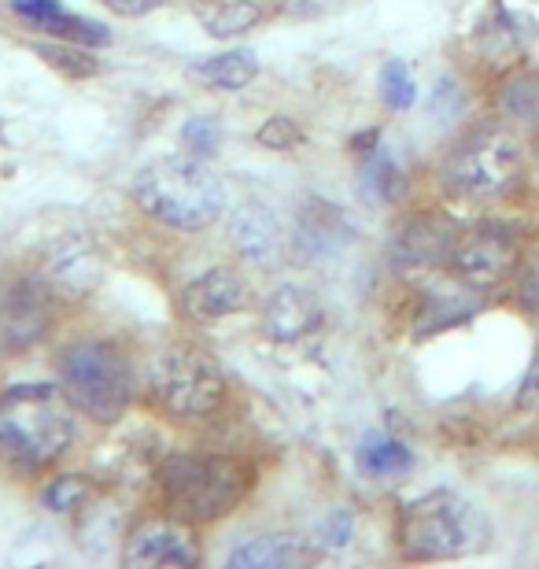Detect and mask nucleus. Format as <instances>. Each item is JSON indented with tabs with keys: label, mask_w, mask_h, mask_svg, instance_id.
<instances>
[{
	"label": "nucleus",
	"mask_w": 539,
	"mask_h": 569,
	"mask_svg": "<svg viewBox=\"0 0 539 569\" xmlns=\"http://www.w3.org/2000/svg\"><path fill=\"white\" fill-rule=\"evenodd\" d=\"M74 440L71 396L49 385H19L0 396V455L27 470L56 462Z\"/></svg>",
	"instance_id": "obj_1"
},
{
	"label": "nucleus",
	"mask_w": 539,
	"mask_h": 569,
	"mask_svg": "<svg viewBox=\"0 0 539 569\" xmlns=\"http://www.w3.org/2000/svg\"><path fill=\"white\" fill-rule=\"evenodd\" d=\"M133 200L148 219L170 230H203L222 211V181L208 163L189 156H163L133 178Z\"/></svg>",
	"instance_id": "obj_2"
},
{
	"label": "nucleus",
	"mask_w": 539,
	"mask_h": 569,
	"mask_svg": "<svg viewBox=\"0 0 539 569\" xmlns=\"http://www.w3.org/2000/svg\"><path fill=\"white\" fill-rule=\"evenodd\" d=\"M488 540L485 515L458 492H429L399 515V548L415 562L462 559Z\"/></svg>",
	"instance_id": "obj_3"
},
{
	"label": "nucleus",
	"mask_w": 539,
	"mask_h": 569,
	"mask_svg": "<svg viewBox=\"0 0 539 569\" xmlns=\"http://www.w3.org/2000/svg\"><path fill=\"white\" fill-rule=\"evenodd\" d=\"M159 485L178 521H214L248 492V470L222 455H174L159 470Z\"/></svg>",
	"instance_id": "obj_4"
},
{
	"label": "nucleus",
	"mask_w": 539,
	"mask_h": 569,
	"mask_svg": "<svg viewBox=\"0 0 539 569\" xmlns=\"http://www.w3.org/2000/svg\"><path fill=\"white\" fill-rule=\"evenodd\" d=\"M60 378L71 403L97 422H114L133 392L130 362L104 340H78L67 348L60 356Z\"/></svg>",
	"instance_id": "obj_5"
},
{
	"label": "nucleus",
	"mask_w": 539,
	"mask_h": 569,
	"mask_svg": "<svg viewBox=\"0 0 539 569\" xmlns=\"http://www.w3.org/2000/svg\"><path fill=\"white\" fill-rule=\"evenodd\" d=\"M521 167V141L502 127H485L455 144L451 159H447V181L458 197L496 200L518 186Z\"/></svg>",
	"instance_id": "obj_6"
},
{
	"label": "nucleus",
	"mask_w": 539,
	"mask_h": 569,
	"mask_svg": "<svg viewBox=\"0 0 539 569\" xmlns=\"http://www.w3.org/2000/svg\"><path fill=\"white\" fill-rule=\"evenodd\" d=\"M152 389L159 403L170 415L181 418H203L218 411L226 396V381L218 362L200 348H170L167 356H159L152 370Z\"/></svg>",
	"instance_id": "obj_7"
},
{
	"label": "nucleus",
	"mask_w": 539,
	"mask_h": 569,
	"mask_svg": "<svg viewBox=\"0 0 539 569\" xmlns=\"http://www.w3.org/2000/svg\"><path fill=\"white\" fill-rule=\"evenodd\" d=\"M521 263V237L510 226L485 222L469 233L455 237L451 270L469 289H496L507 281Z\"/></svg>",
	"instance_id": "obj_8"
},
{
	"label": "nucleus",
	"mask_w": 539,
	"mask_h": 569,
	"mask_svg": "<svg viewBox=\"0 0 539 569\" xmlns=\"http://www.w3.org/2000/svg\"><path fill=\"white\" fill-rule=\"evenodd\" d=\"M52 322V289L44 278H0V356L38 345Z\"/></svg>",
	"instance_id": "obj_9"
},
{
	"label": "nucleus",
	"mask_w": 539,
	"mask_h": 569,
	"mask_svg": "<svg viewBox=\"0 0 539 569\" xmlns=\"http://www.w3.org/2000/svg\"><path fill=\"white\" fill-rule=\"evenodd\" d=\"M100 252L93 237L86 233H67L60 241H52L49 256H44L41 278L52 289V296H67V300H82L86 292L97 289L100 281Z\"/></svg>",
	"instance_id": "obj_10"
},
{
	"label": "nucleus",
	"mask_w": 539,
	"mask_h": 569,
	"mask_svg": "<svg viewBox=\"0 0 539 569\" xmlns=\"http://www.w3.org/2000/svg\"><path fill=\"white\" fill-rule=\"evenodd\" d=\"M122 559L130 569H186L197 566L200 555L186 526H178V521H148V526L133 529Z\"/></svg>",
	"instance_id": "obj_11"
},
{
	"label": "nucleus",
	"mask_w": 539,
	"mask_h": 569,
	"mask_svg": "<svg viewBox=\"0 0 539 569\" xmlns=\"http://www.w3.org/2000/svg\"><path fill=\"white\" fill-rule=\"evenodd\" d=\"M318 322H322V303L311 289H300V284H285V289L270 292L267 307H262V329L281 345L315 333Z\"/></svg>",
	"instance_id": "obj_12"
},
{
	"label": "nucleus",
	"mask_w": 539,
	"mask_h": 569,
	"mask_svg": "<svg viewBox=\"0 0 539 569\" xmlns=\"http://www.w3.org/2000/svg\"><path fill=\"white\" fill-rule=\"evenodd\" d=\"M248 300H251L248 281L226 267L208 270V274H200L186 289V311L192 318H222V315L244 311Z\"/></svg>",
	"instance_id": "obj_13"
},
{
	"label": "nucleus",
	"mask_w": 539,
	"mask_h": 569,
	"mask_svg": "<svg viewBox=\"0 0 539 569\" xmlns=\"http://www.w3.org/2000/svg\"><path fill=\"white\" fill-rule=\"evenodd\" d=\"M11 11L63 41H74V44H104L108 41V30L100 27V22L71 16L60 0H11Z\"/></svg>",
	"instance_id": "obj_14"
},
{
	"label": "nucleus",
	"mask_w": 539,
	"mask_h": 569,
	"mask_svg": "<svg viewBox=\"0 0 539 569\" xmlns=\"http://www.w3.org/2000/svg\"><path fill=\"white\" fill-rule=\"evenodd\" d=\"M451 248H455V233L447 230L443 222L421 219L403 230V237H399V244H396V256H399V263L432 267V263H440L443 256L451 259Z\"/></svg>",
	"instance_id": "obj_15"
},
{
	"label": "nucleus",
	"mask_w": 539,
	"mask_h": 569,
	"mask_svg": "<svg viewBox=\"0 0 539 569\" xmlns=\"http://www.w3.org/2000/svg\"><path fill=\"white\" fill-rule=\"evenodd\" d=\"M307 559L311 555L303 551V543H296L289 537H256L229 551V566L233 569H285Z\"/></svg>",
	"instance_id": "obj_16"
},
{
	"label": "nucleus",
	"mask_w": 539,
	"mask_h": 569,
	"mask_svg": "<svg viewBox=\"0 0 539 569\" xmlns=\"http://www.w3.org/2000/svg\"><path fill=\"white\" fill-rule=\"evenodd\" d=\"M189 74L197 78L200 86H214V89H244L248 82H256L259 74V60L248 49H233V52H218L211 60H200L189 67Z\"/></svg>",
	"instance_id": "obj_17"
},
{
	"label": "nucleus",
	"mask_w": 539,
	"mask_h": 569,
	"mask_svg": "<svg viewBox=\"0 0 539 569\" xmlns=\"http://www.w3.org/2000/svg\"><path fill=\"white\" fill-rule=\"evenodd\" d=\"M233 237H237L240 252L248 259H256V263L278 252V222H273L270 208H262V203H248V208L237 214Z\"/></svg>",
	"instance_id": "obj_18"
},
{
	"label": "nucleus",
	"mask_w": 539,
	"mask_h": 569,
	"mask_svg": "<svg viewBox=\"0 0 539 569\" xmlns=\"http://www.w3.org/2000/svg\"><path fill=\"white\" fill-rule=\"evenodd\" d=\"M359 466L366 473L377 477H392V473H407L415 466V455L407 451V443H399L396 437H385V432H373V437L362 440L359 448Z\"/></svg>",
	"instance_id": "obj_19"
},
{
	"label": "nucleus",
	"mask_w": 539,
	"mask_h": 569,
	"mask_svg": "<svg viewBox=\"0 0 539 569\" xmlns=\"http://www.w3.org/2000/svg\"><path fill=\"white\" fill-rule=\"evenodd\" d=\"M259 4L251 0H222V4H211V11H203V27H208L214 38H233V33H244L259 22Z\"/></svg>",
	"instance_id": "obj_20"
},
{
	"label": "nucleus",
	"mask_w": 539,
	"mask_h": 569,
	"mask_svg": "<svg viewBox=\"0 0 539 569\" xmlns=\"http://www.w3.org/2000/svg\"><path fill=\"white\" fill-rule=\"evenodd\" d=\"M502 108L518 122H539V78H513L502 89Z\"/></svg>",
	"instance_id": "obj_21"
},
{
	"label": "nucleus",
	"mask_w": 539,
	"mask_h": 569,
	"mask_svg": "<svg viewBox=\"0 0 539 569\" xmlns=\"http://www.w3.org/2000/svg\"><path fill=\"white\" fill-rule=\"evenodd\" d=\"M381 93L388 100V108H396V111H407L410 104H415L418 89H415V78L407 74L403 63H388L381 71Z\"/></svg>",
	"instance_id": "obj_22"
},
{
	"label": "nucleus",
	"mask_w": 539,
	"mask_h": 569,
	"mask_svg": "<svg viewBox=\"0 0 539 569\" xmlns=\"http://www.w3.org/2000/svg\"><path fill=\"white\" fill-rule=\"evenodd\" d=\"M89 499V485L82 477H60V481H52L44 488V503L52 510H78Z\"/></svg>",
	"instance_id": "obj_23"
},
{
	"label": "nucleus",
	"mask_w": 539,
	"mask_h": 569,
	"mask_svg": "<svg viewBox=\"0 0 539 569\" xmlns=\"http://www.w3.org/2000/svg\"><path fill=\"white\" fill-rule=\"evenodd\" d=\"M366 178L373 181V189L381 192V197H396L399 192V170L392 167V159H388L385 152H373V159L366 163Z\"/></svg>",
	"instance_id": "obj_24"
},
{
	"label": "nucleus",
	"mask_w": 539,
	"mask_h": 569,
	"mask_svg": "<svg viewBox=\"0 0 539 569\" xmlns=\"http://www.w3.org/2000/svg\"><path fill=\"white\" fill-rule=\"evenodd\" d=\"M181 138H186V144L197 156H214V148H218V127H214L211 119H192L189 127L181 130Z\"/></svg>",
	"instance_id": "obj_25"
},
{
	"label": "nucleus",
	"mask_w": 539,
	"mask_h": 569,
	"mask_svg": "<svg viewBox=\"0 0 539 569\" xmlns=\"http://www.w3.org/2000/svg\"><path fill=\"white\" fill-rule=\"evenodd\" d=\"M259 141L267 148H292L300 141V130H296V122H289V119H273L259 130Z\"/></svg>",
	"instance_id": "obj_26"
},
{
	"label": "nucleus",
	"mask_w": 539,
	"mask_h": 569,
	"mask_svg": "<svg viewBox=\"0 0 539 569\" xmlns=\"http://www.w3.org/2000/svg\"><path fill=\"white\" fill-rule=\"evenodd\" d=\"M322 537L332 543V548H343V543L351 540V515H348V510H337V515L326 521Z\"/></svg>",
	"instance_id": "obj_27"
},
{
	"label": "nucleus",
	"mask_w": 539,
	"mask_h": 569,
	"mask_svg": "<svg viewBox=\"0 0 539 569\" xmlns=\"http://www.w3.org/2000/svg\"><path fill=\"white\" fill-rule=\"evenodd\" d=\"M521 296H525V303H529V311L539 315V256L532 259L529 274H525V281H521Z\"/></svg>",
	"instance_id": "obj_28"
},
{
	"label": "nucleus",
	"mask_w": 539,
	"mask_h": 569,
	"mask_svg": "<svg viewBox=\"0 0 539 569\" xmlns=\"http://www.w3.org/2000/svg\"><path fill=\"white\" fill-rule=\"evenodd\" d=\"M104 4L119 11V16H144V11L159 8L163 0H104Z\"/></svg>",
	"instance_id": "obj_29"
},
{
	"label": "nucleus",
	"mask_w": 539,
	"mask_h": 569,
	"mask_svg": "<svg viewBox=\"0 0 539 569\" xmlns=\"http://www.w3.org/2000/svg\"><path fill=\"white\" fill-rule=\"evenodd\" d=\"M536 156H539V141H536Z\"/></svg>",
	"instance_id": "obj_30"
}]
</instances>
